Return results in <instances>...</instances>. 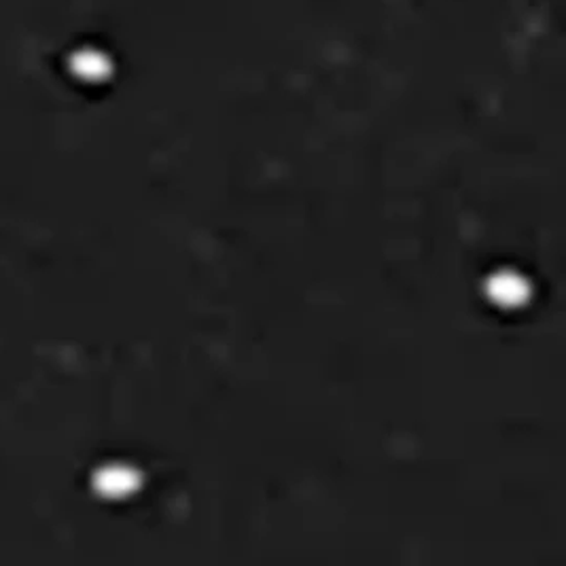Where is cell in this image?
Masks as SVG:
<instances>
[{"label":"cell","mask_w":566,"mask_h":566,"mask_svg":"<svg viewBox=\"0 0 566 566\" xmlns=\"http://www.w3.org/2000/svg\"><path fill=\"white\" fill-rule=\"evenodd\" d=\"M75 68H77L81 75L89 77V79H96V77H102L109 66H106V58H104L102 53H98V51H93V49H88V51H81V53L77 55Z\"/></svg>","instance_id":"1"}]
</instances>
